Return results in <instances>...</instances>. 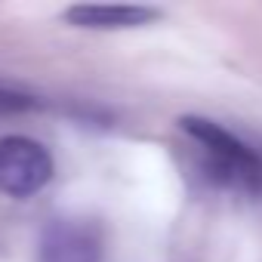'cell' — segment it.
<instances>
[{"label": "cell", "mask_w": 262, "mask_h": 262, "mask_svg": "<svg viewBox=\"0 0 262 262\" xmlns=\"http://www.w3.org/2000/svg\"><path fill=\"white\" fill-rule=\"evenodd\" d=\"M182 129L207 151L219 179H225L231 185H259L262 182V161L241 139H234L228 129L216 126L213 120H201V117H185Z\"/></svg>", "instance_id": "obj_1"}, {"label": "cell", "mask_w": 262, "mask_h": 262, "mask_svg": "<svg viewBox=\"0 0 262 262\" xmlns=\"http://www.w3.org/2000/svg\"><path fill=\"white\" fill-rule=\"evenodd\" d=\"M53 179L50 151L28 136L0 139V194L31 198Z\"/></svg>", "instance_id": "obj_2"}, {"label": "cell", "mask_w": 262, "mask_h": 262, "mask_svg": "<svg viewBox=\"0 0 262 262\" xmlns=\"http://www.w3.org/2000/svg\"><path fill=\"white\" fill-rule=\"evenodd\" d=\"M105 234L90 219H56L43 228L40 262H102Z\"/></svg>", "instance_id": "obj_3"}, {"label": "cell", "mask_w": 262, "mask_h": 262, "mask_svg": "<svg viewBox=\"0 0 262 262\" xmlns=\"http://www.w3.org/2000/svg\"><path fill=\"white\" fill-rule=\"evenodd\" d=\"M161 13L151 7H129V4H77L65 10V19L77 28H93V31H120V28H139L155 22Z\"/></svg>", "instance_id": "obj_4"}]
</instances>
